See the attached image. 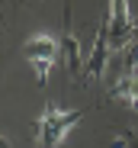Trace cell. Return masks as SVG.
I'll list each match as a JSON object with an SVG mask.
<instances>
[{
    "label": "cell",
    "mask_w": 138,
    "mask_h": 148,
    "mask_svg": "<svg viewBox=\"0 0 138 148\" xmlns=\"http://www.w3.org/2000/svg\"><path fill=\"white\" fill-rule=\"evenodd\" d=\"M58 42H61V61H64L67 74L77 77L84 71V61H80V42L74 36V26H71V0H64V32H61Z\"/></svg>",
    "instance_id": "cell-4"
},
{
    "label": "cell",
    "mask_w": 138,
    "mask_h": 148,
    "mask_svg": "<svg viewBox=\"0 0 138 148\" xmlns=\"http://www.w3.org/2000/svg\"><path fill=\"white\" fill-rule=\"evenodd\" d=\"M109 19V48H128L135 42V16L128 10V0H106Z\"/></svg>",
    "instance_id": "cell-3"
},
{
    "label": "cell",
    "mask_w": 138,
    "mask_h": 148,
    "mask_svg": "<svg viewBox=\"0 0 138 148\" xmlns=\"http://www.w3.org/2000/svg\"><path fill=\"white\" fill-rule=\"evenodd\" d=\"M112 148H138V135H135L132 129H122V132H116Z\"/></svg>",
    "instance_id": "cell-6"
},
{
    "label": "cell",
    "mask_w": 138,
    "mask_h": 148,
    "mask_svg": "<svg viewBox=\"0 0 138 148\" xmlns=\"http://www.w3.org/2000/svg\"><path fill=\"white\" fill-rule=\"evenodd\" d=\"M80 122L77 110H58L55 103L45 106V113L35 119V135H39V148H61L67 132Z\"/></svg>",
    "instance_id": "cell-1"
},
{
    "label": "cell",
    "mask_w": 138,
    "mask_h": 148,
    "mask_svg": "<svg viewBox=\"0 0 138 148\" xmlns=\"http://www.w3.org/2000/svg\"><path fill=\"white\" fill-rule=\"evenodd\" d=\"M22 55H26V64L32 68L39 84H48V74L55 68V61H61V42L48 32H35L32 39H26L22 45Z\"/></svg>",
    "instance_id": "cell-2"
},
{
    "label": "cell",
    "mask_w": 138,
    "mask_h": 148,
    "mask_svg": "<svg viewBox=\"0 0 138 148\" xmlns=\"http://www.w3.org/2000/svg\"><path fill=\"white\" fill-rule=\"evenodd\" d=\"M109 52H112V48H109V19H106V13H103L100 29H97V39H93V52H90V58H87V64H84V74H87V77H93V81L103 77L106 55H109Z\"/></svg>",
    "instance_id": "cell-5"
},
{
    "label": "cell",
    "mask_w": 138,
    "mask_h": 148,
    "mask_svg": "<svg viewBox=\"0 0 138 148\" xmlns=\"http://www.w3.org/2000/svg\"><path fill=\"white\" fill-rule=\"evenodd\" d=\"M0 148H13V145H10V138H7V135H0Z\"/></svg>",
    "instance_id": "cell-7"
}]
</instances>
